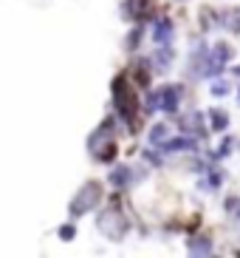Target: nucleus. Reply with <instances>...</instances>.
I'll return each instance as SVG.
<instances>
[{
  "label": "nucleus",
  "instance_id": "nucleus-4",
  "mask_svg": "<svg viewBox=\"0 0 240 258\" xmlns=\"http://www.w3.org/2000/svg\"><path fill=\"white\" fill-rule=\"evenodd\" d=\"M178 94H181V88H175V85H170V88H161V91L153 97L150 105H158L164 114H175V108H178Z\"/></svg>",
  "mask_w": 240,
  "mask_h": 258
},
{
  "label": "nucleus",
  "instance_id": "nucleus-2",
  "mask_svg": "<svg viewBox=\"0 0 240 258\" xmlns=\"http://www.w3.org/2000/svg\"><path fill=\"white\" fill-rule=\"evenodd\" d=\"M99 196H102V187H99L96 182H88V184H85V187L74 196V202H71V213H74V216H82V213H88L90 207L99 202Z\"/></svg>",
  "mask_w": 240,
  "mask_h": 258
},
{
  "label": "nucleus",
  "instance_id": "nucleus-5",
  "mask_svg": "<svg viewBox=\"0 0 240 258\" xmlns=\"http://www.w3.org/2000/svg\"><path fill=\"white\" fill-rule=\"evenodd\" d=\"M153 34H156L158 46H170V43H173V23H170V20H158Z\"/></svg>",
  "mask_w": 240,
  "mask_h": 258
},
{
  "label": "nucleus",
  "instance_id": "nucleus-7",
  "mask_svg": "<svg viewBox=\"0 0 240 258\" xmlns=\"http://www.w3.org/2000/svg\"><path fill=\"white\" fill-rule=\"evenodd\" d=\"M209 238H195V241H189V252H192V255H209Z\"/></svg>",
  "mask_w": 240,
  "mask_h": 258
},
{
  "label": "nucleus",
  "instance_id": "nucleus-10",
  "mask_svg": "<svg viewBox=\"0 0 240 258\" xmlns=\"http://www.w3.org/2000/svg\"><path fill=\"white\" fill-rule=\"evenodd\" d=\"M209 116H212V128H215V131H223L226 122H229L223 111H209Z\"/></svg>",
  "mask_w": 240,
  "mask_h": 258
},
{
  "label": "nucleus",
  "instance_id": "nucleus-14",
  "mask_svg": "<svg viewBox=\"0 0 240 258\" xmlns=\"http://www.w3.org/2000/svg\"><path fill=\"white\" fill-rule=\"evenodd\" d=\"M74 233H76V230L71 227V224H65V227L60 230V238H65V241H68V238H74Z\"/></svg>",
  "mask_w": 240,
  "mask_h": 258
},
{
  "label": "nucleus",
  "instance_id": "nucleus-12",
  "mask_svg": "<svg viewBox=\"0 0 240 258\" xmlns=\"http://www.w3.org/2000/svg\"><path fill=\"white\" fill-rule=\"evenodd\" d=\"M198 125H201V116H187V119H181V128H184V131H195L198 128Z\"/></svg>",
  "mask_w": 240,
  "mask_h": 258
},
{
  "label": "nucleus",
  "instance_id": "nucleus-11",
  "mask_svg": "<svg viewBox=\"0 0 240 258\" xmlns=\"http://www.w3.org/2000/svg\"><path fill=\"white\" fill-rule=\"evenodd\" d=\"M164 139H167V128H164V125H156L153 134H150V142L158 145V142H164Z\"/></svg>",
  "mask_w": 240,
  "mask_h": 258
},
{
  "label": "nucleus",
  "instance_id": "nucleus-9",
  "mask_svg": "<svg viewBox=\"0 0 240 258\" xmlns=\"http://www.w3.org/2000/svg\"><path fill=\"white\" fill-rule=\"evenodd\" d=\"M110 182L119 184V187H122V184H128L130 182V170H128V167H116V170L110 173Z\"/></svg>",
  "mask_w": 240,
  "mask_h": 258
},
{
  "label": "nucleus",
  "instance_id": "nucleus-6",
  "mask_svg": "<svg viewBox=\"0 0 240 258\" xmlns=\"http://www.w3.org/2000/svg\"><path fill=\"white\" fill-rule=\"evenodd\" d=\"M130 6H133V12H136V20L150 17V12H153V3H150V0H130Z\"/></svg>",
  "mask_w": 240,
  "mask_h": 258
},
{
  "label": "nucleus",
  "instance_id": "nucleus-13",
  "mask_svg": "<svg viewBox=\"0 0 240 258\" xmlns=\"http://www.w3.org/2000/svg\"><path fill=\"white\" fill-rule=\"evenodd\" d=\"M226 91H229V83H223V80H218V83H212V94H215V97H223Z\"/></svg>",
  "mask_w": 240,
  "mask_h": 258
},
{
  "label": "nucleus",
  "instance_id": "nucleus-15",
  "mask_svg": "<svg viewBox=\"0 0 240 258\" xmlns=\"http://www.w3.org/2000/svg\"><path fill=\"white\" fill-rule=\"evenodd\" d=\"M237 74H240V69H237Z\"/></svg>",
  "mask_w": 240,
  "mask_h": 258
},
{
  "label": "nucleus",
  "instance_id": "nucleus-1",
  "mask_svg": "<svg viewBox=\"0 0 240 258\" xmlns=\"http://www.w3.org/2000/svg\"><path fill=\"white\" fill-rule=\"evenodd\" d=\"M113 99H116V111L128 119L130 131H136L139 128V119H136V91L128 88V77L125 74H119L116 83H113Z\"/></svg>",
  "mask_w": 240,
  "mask_h": 258
},
{
  "label": "nucleus",
  "instance_id": "nucleus-3",
  "mask_svg": "<svg viewBox=\"0 0 240 258\" xmlns=\"http://www.w3.org/2000/svg\"><path fill=\"white\" fill-rule=\"evenodd\" d=\"M99 227L105 230L107 235H113V238H122V235H125V227H128V221L110 207V210H105L102 216H99Z\"/></svg>",
  "mask_w": 240,
  "mask_h": 258
},
{
  "label": "nucleus",
  "instance_id": "nucleus-8",
  "mask_svg": "<svg viewBox=\"0 0 240 258\" xmlns=\"http://www.w3.org/2000/svg\"><path fill=\"white\" fill-rule=\"evenodd\" d=\"M167 151H189V148H195V139H173V142L164 145Z\"/></svg>",
  "mask_w": 240,
  "mask_h": 258
}]
</instances>
